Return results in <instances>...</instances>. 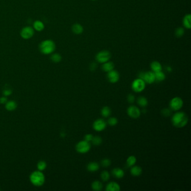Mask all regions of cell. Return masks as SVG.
Returning <instances> with one entry per match:
<instances>
[{"mask_svg":"<svg viewBox=\"0 0 191 191\" xmlns=\"http://www.w3.org/2000/svg\"><path fill=\"white\" fill-rule=\"evenodd\" d=\"M171 122L176 128H182L187 125L188 117L183 112H178L172 117Z\"/></svg>","mask_w":191,"mask_h":191,"instance_id":"1","label":"cell"},{"mask_svg":"<svg viewBox=\"0 0 191 191\" xmlns=\"http://www.w3.org/2000/svg\"><path fill=\"white\" fill-rule=\"evenodd\" d=\"M55 49V44L51 40H44L40 45V50L44 54H51Z\"/></svg>","mask_w":191,"mask_h":191,"instance_id":"2","label":"cell"},{"mask_svg":"<svg viewBox=\"0 0 191 191\" xmlns=\"http://www.w3.org/2000/svg\"><path fill=\"white\" fill-rule=\"evenodd\" d=\"M30 181L34 185L40 186L44 183L45 178L44 175L40 171L33 172L30 177Z\"/></svg>","mask_w":191,"mask_h":191,"instance_id":"3","label":"cell"},{"mask_svg":"<svg viewBox=\"0 0 191 191\" xmlns=\"http://www.w3.org/2000/svg\"><path fill=\"white\" fill-rule=\"evenodd\" d=\"M183 105V101L180 97L173 98L169 103V106L170 109L174 111H178L180 110Z\"/></svg>","mask_w":191,"mask_h":191,"instance_id":"4","label":"cell"},{"mask_svg":"<svg viewBox=\"0 0 191 191\" xmlns=\"http://www.w3.org/2000/svg\"><path fill=\"white\" fill-rule=\"evenodd\" d=\"M91 145L89 142L85 140L80 141L76 146V151L80 154H85L90 151Z\"/></svg>","mask_w":191,"mask_h":191,"instance_id":"5","label":"cell"},{"mask_svg":"<svg viewBox=\"0 0 191 191\" xmlns=\"http://www.w3.org/2000/svg\"><path fill=\"white\" fill-rule=\"evenodd\" d=\"M146 86V83L141 79H137L133 81L132 84V89L135 92H142Z\"/></svg>","mask_w":191,"mask_h":191,"instance_id":"6","label":"cell"},{"mask_svg":"<svg viewBox=\"0 0 191 191\" xmlns=\"http://www.w3.org/2000/svg\"><path fill=\"white\" fill-rule=\"evenodd\" d=\"M140 78L145 81V83L148 84H151L154 83L155 81V73L151 71L141 73L140 75Z\"/></svg>","mask_w":191,"mask_h":191,"instance_id":"7","label":"cell"},{"mask_svg":"<svg viewBox=\"0 0 191 191\" xmlns=\"http://www.w3.org/2000/svg\"><path fill=\"white\" fill-rule=\"evenodd\" d=\"M111 57L110 53L107 51H103L98 53L96 56V59L99 63H104L109 61Z\"/></svg>","mask_w":191,"mask_h":191,"instance_id":"8","label":"cell"},{"mask_svg":"<svg viewBox=\"0 0 191 191\" xmlns=\"http://www.w3.org/2000/svg\"><path fill=\"white\" fill-rule=\"evenodd\" d=\"M93 128L97 132L104 130L107 127V122L103 119H98L93 123Z\"/></svg>","mask_w":191,"mask_h":191,"instance_id":"9","label":"cell"},{"mask_svg":"<svg viewBox=\"0 0 191 191\" xmlns=\"http://www.w3.org/2000/svg\"><path fill=\"white\" fill-rule=\"evenodd\" d=\"M127 114L130 117L134 119H136L140 117L141 115V111L139 108L135 105H131L127 109Z\"/></svg>","mask_w":191,"mask_h":191,"instance_id":"10","label":"cell"},{"mask_svg":"<svg viewBox=\"0 0 191 191\" xmlns=\"http://www.w3.org/2000/svg\"><path fill=\"white\" fill-rule=\"evenodd\" d=\"M108 80L111 83L114 84L117 82L119 80V74L117 71L113 70L110 72H108L107 75Z\"/></svg>","mask_w":191,"mask_h":191,"instance_id":"11","label":"cell"},{"mask_svg":"<svg viewBox=\"0 0 191 191\" xmlns=\"http://www.w3.org/2000/svg\"><path fill=\"white\" fill-rule=\"evenodd\" d=\"M33 34L34 30L31 27H25L21 32V36L24 39H29L33 37Z\"/></svg>","mask_w":191,"mask_h":191,"instance_id":"12","label":"cell"},{"mask_svg":"<svg viewBox=\"0 0 191 191\" xmlns=\"http://www.w3.org/2000/svg\"><path fill=\"white\" fill-rule=\"evenodd\" d=\"M105 190L107 191H119L121 190V187L117 183L111 182L107 184Z\"/></svg>","mask_w":191,"mask_h":191,"instance_id":"13","label":"cell"},{"mask_svg":"<svg viewBox=\"0 0 191 191\" xmlns=\"http://www.w3.org/2000/svg\"><path fill=\"white\" fill-rule=\"evenodd\" d=\"M112 173L113 176H115L118 179H121L125 176V172L123 169L119 168H116L113 169Z\"/></svg>","mask_w":191,"mask_h":191,"instance_id":"14","label":"cell"},{"mask_svg":"<svg viewBox=\"0 0 191 191\" xmlns=\"http://www.w3.org/2000/svg\"><path fill=\"white\" fill-rule=\"evenodd\" d=\"M114 65L112 62H107L103 63L102 65V69L103 71L106 72H109L113 70H114Z\"/></svg>","mask_w":191,"mask_h":191,"instance_id":"15","label":"cell"},{"mask_svg":"<svg viewBox=\"0 0 191 191\" xmlns=\"http://www.w3.org/2000/svg\"><path fill=\"white\" fill-rule=\"evenodd\" d=\"M130 172H131V174L133 176H138L142 174V170L140 167L133 165L131 167V169L130 170Z\"/></svg>","mask_w":191,"mask_h":191,"instance_id":"16","label":"cell"},{"mask_svg":"<svg viewBox=\"0 0 191 191\" xmlns=\"http://www.w3.org/2000/svg\"><path fill=\"white\" fill-rule=\"evenodd\" d=\"M87 169L89 171L95 172L99 169V165L96 162H91L88 164Z\"/></svg>","mask_w":191,"mask_h":191,"instance_id":"17","label":"cell"},{"mask_svg":"<svg viewBox=\"0 0 191 191\" xmlns=\"http://www.w3.org/2000/svg\"><path fill=\"white\" fill-rule=\"evenodd\" d=\"M151 68L154 73L162 70V65L158 61L153 62L151 64Z\"/></svg>","mask_w":191,"mask_h":191,"instance_id":"18","label":"cell"},{"mask_svg":"<svg viewBox=\"0 0 191 191\" xmlns=\"http://www.w3.org/2000/svg\"><path fill=\"white\" fill-rule=\"evenodd\" d=\"M91 188L94 191H101L103 188V184L99 181H95L91 184Z\"/></svg>","mask_w":191,"mask_h":191,"instance_id":"19","label":"cell"},{"mask_svg":"<svg viewBox=\"0 0 191 191\" xmlns=\"http://www.w3.org/2000/svg\"><path fill=\"white\" fill-rule=\"evenodd\" d=\"M72 31L74 32V33L76 34H81L83 32V28L81 26L80 24H74L72 28Z\"/></svg>","mask_w":191,"mask_h":191,"instance_id":"20","label":"cell"},{"mask_svg":"<svg viewBox=\"0 0 191 191\" xmlns=\"http://www.w3.org/2000/svg\"><path fill=\"white\" fill-rule=\"evenodd\" d=\"M183 25L187 29L191 28V15L190 14L185 15V17H184Z\"/></svg>","mask_w":191,"mask_h":191,"instance_id":"21","label":"cell"},{"mask_svg":"<svg viewBox=\"0 0 191 191\" xmlns=\"http://www.w3.org/2000/svg\"><path fill=\"white\" fill-rule=\"evenodd\" d=\"M136 158L135 156H130L128 158L127 160V162H126V164H127V165L128 167H132L133 165H135V164L136 163Z\"/></svg>","mask_w":191,"mask_h":191,"instance_id":"22","label":"cell"},{"mask_svg":"<svg viewBox=\"0 0 191 191\" xmlns=\"http://www.w3.org/2000/svg\"><path fill=\"white\" fill-rule=\"evenodd\" d=\"M101 114L104 117H108L111 114V109L107 106L104 107L101 110Z\"/></svg>","mask_w":191,"mask_h":191,"instance_id":"23","label":"cell"},{"mask_svg":"<svg viewBox=\"0 0 191 191\" xmlns=\"http://www.w3.org/2000/svg\"><path fill=\"white\" fill-rule=\"evenodd\" d=\"M137 103L141 107H145L148 104V101L147 99L144 96H140L137 99Z\"/></svg>","mask_w":191,"mask_h":191,"instance_id":"24","label":"cell"},{"mask_svg":"<svg viewBox=\"0 0 191 191\" xmlns=\"http://www.w3.org/2000/svg\"><path fill=\"white\" fill-rule=\"evenodd\" d=\"M155 80L158 81H164L165 79V75L164 74L162 71L157 72H155Z\"/></svg>","mask_w":191,"mask_h":191,"instance_id":"25","label":"cell"},{"mask_svg":"<svg viewBox=\"0 0 191 191\" xmlns=\"http://www.w3.org/2000/svg\"><path fill=\"white\" fill-rule=\"evenodd\" d=\"M6 109L9 111H13L15 110L17 107L16 103L14 101H10L8 102H6Z\"/></svg>","mask_w":191,"mask_h":191,"instance_id":"26","label":"cell"},{"mask_svg":"<svg viewBox=\"0 0 191 191\" xmlns=\"http://www.w3.org/2000/svg\"><path fill=\"white\" fill-rule=\"evenodd\" d=\"M34 28L37 31H42L44 29V24L40 21H36L34 23Z\"/></svg>","mask_w":191,"mask_h":191,"instance_id":"27","label":"cell"},{"mask_svg":"<svg viewBox=\"0 0 191 191\" xmlns=\"http://www.w3.org/2000/svg\"><path fill=\"white\" fill-rule=\"evenodd\" d=\"M102 141H103L102 139L101 138V137H100L99 136H96L95 137H93V139L91 141L93 144L96 146L100 145L102 143Z\"/></svg>","mask_w":191,"mask_h":191,"instance_id":"28","label":"cell"},{"mask_svg":"<svg viewBox=\"0 0 191 191\" xmlns=\"http://www.w3.org/2000/svg\"><path fill=\"white\" fill-rule=\"evenodd\" d=\"M100 176L103 181L107 182L110 179V174L108 171L104 170Z\"/></svg>","mask_w":191,"mask_h":191,"instance_id":"29","label":"cell"},{"mask_svg":"<svg viewBox=\"0 0 191 191\" xmlns=\"http://www.w3.org/2000/svg\"><path fill=\"white\" fill-rule=\"evenodd\" d=\"M62 59L61 56L59 54H54L51 56V60L55 62V63H58Z\"/></svg>","mask_w":191,"mask_h":191,"instance_id":"30","label":"cell"},{"mask_svg":"<svg viewBox=\"0 0 191 191\" xmlns=\"http://www.w3.org/2000/svg\"><path fill=\"white\" fill-rule=\"evenodd\" d=\"M118 123V119L115 117H110L108 120V124L111 126H114Z\"/></svg>","mask_w":191,"mask_h":191,"instance_id":"31","label":"cell"},{"mask_svg":"<svg viewBox=\"0 0 191 191\" xmlns=\"http://www.w3.org/2000/svg\"><path fill=\"white\" fill-rule=\"evenodd\" d=\"M46 166H47L46 163L43 161H40V162H39L37 165L38 169H39V171H42L44 170L46 168Z\"/></svg>","mask_w":191,"mask_h":191,"instance_id":"32","label":"cell"},{"mask_svg":"<svg viewBox=\"0 0 191 191\" xmlns=\"http://www.w3.org/2000/svg\"><path fill=\"white\" fill-rule=\"evenodd\" d=\"M101 164L104 167H108L111 165V161H110V159L105 158L102 160Z\"/></svg>","mask_w":191,"mask_h":191,"instance_id":"33","label":"cell"},{"mask_svg":"<svg viewBox=\"0 0 191 191\" xmlns=\"http://www.w3.org/2000/svg\"><path fill=\"white\" fill-rule=\"evenodd\" d=\"M162 114L165 117H169L171 114V110L168 108H165L162 110Z\"/></svg>","mask_w":191,"mask_h":191,"instance_id":"34","label":"cell"},{"mask_svg":"<svg viewBox=\"0 0 191 191\" xmlns=\"http://www.w3.org/2000/svg\"><path fill=\"white\" fill-rule=\"evenodd\" d=\"M184 29L182 28H179L176 31V35L177 37H181L183 36Z\"/></svg>","mask_w":191,"mask_h":191,"instance_id":"35","label":"cell"},{"mask_svg":"<svg viewBox=\"0 0 191 191\" xmlns=\"http://www.w3.org/2000/svg\"><path fill=\"white\" fill-rule=\"evenodd\" d=\"M127 100L130 103H134L135 101V97L133 94H129L127 96Z\"/></svg>","mask_w":191,"mask_h":191,"instance_id":"36","label":"cell"},{"mask_svg":"<svg viewBox=\"0 0 191 191\" xmlns=\"http://www.w3.org/2000/svg\"><path fill=\"white\" fill-rule=\"evenodd\" d=\"M93 137L94 136L91 134H87L85 136V140H85V141H86L90 142H91L92 141V140H93Z\"/></svg>","mask_w":191,"mask_h":191,"instance_id":"37","label":"cell"},{"mask_svg":"<svg viewBox=\"0 0 191 191\" xmlns=\"http://www.w3.org/2000/svg\"><path fill=\"white\" fill-rule=\"evenodd\" d=\"M7 102V99L5 97H2L0 98V103L5 104Z\"/></svg>","mask_w":191,"mask_h":191,"instance_id":"38","label":"cell"},{"mask_svg":"<svg viewBox=\"0 0 191 191\" xmlns=\"http://www.w3.org/2000/svg\"><path fill=\"white\" fill-rule=\"evenodd\" d=\"M11 94V91L10 90H5L3 91V94L5 96H10Z\"/></svg>","mask_w":191,"mask_h":191,"instance_id":"39","label":"cell"},{"mask_svg":"<svg viewBox=\"0 0 191 191\" xmlns=\"http://www.w3.org/2000/svg\"><path fill=\"white\" fill-rule=\"evenodd\" d=\"M96 68V65L95 63H93L91 65V66H90V68H91V70H94Z\"/></svg>","mask_w":191,"mask_h":191,"instance_id":"40","label":"cell"},{"mask_svg":"<svg viewBox=\"0 0 191 191\" xmlns=\"http://www.w3.org/2000/svg\"><path fill=\"white\" fill-rule=\"evenodd\" d=\"M93 1H95V0H93Z\"/></svg>","mask_w":191,"mask_h":191,"instance_id":"41","label":"cell"}]
</instances>
